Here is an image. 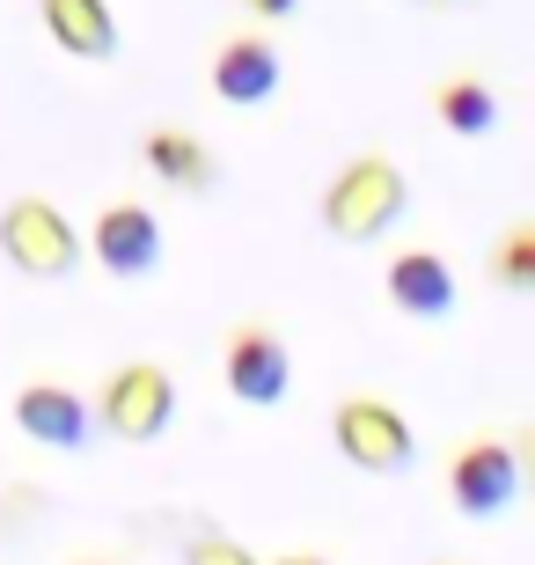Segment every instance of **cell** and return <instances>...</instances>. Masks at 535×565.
Segmentation results:
<instances>
[{
  "mask_svg": "<svg viewBox=\"0 0 535 565\" xmlns=\"http://www.w3.org/2000/svg\"><path fill=\"white\" fill-rule=\"evenodd\" d=\"M184 565H257L243 544H227V536H199V544L184 551Z\"/></svg>",
  "mask_w": 535,
  "mask_h": 565,
  "instance_id": "obj_15",
  "label": "cell"
},
{
  "mask_svg": "<svg viewBox=\"0 0 535 565\" xmlns=\"http://www.w3.org/2000/svg\"><path fill=\"white\" fill-rule=\"evenodd\" d=\"M382 287H389V301L404 316H418V323H440V316H454V273L440 250H396L389 273H382Z\"/></svg>",
  "mask_w": 535,
  "mask_h": 565,
  "instance_id": "obj_10",
  "label": "cell"
},
{
  "mask_svg": "<svg viewBox=\"0 0 535 565\" xmlns=\"http://www.w3.org/2000/svg\"><path fill=\"white\" fill-rule=\"evenodd\" d=\"M74 565H110V558H74Z\"/></svg>",
  "mask_w": 535,
  "mask_h": 565,
  "instance_id": "obj_18",
  "label": "cell"
},
{
  "mask_svg": "<svg viewBox=\"0 0 535 565\" xmlns=\"http://www.w3.org/2000/svg\"><path fill=\"white\" fill-rule=\"evenodd\" d=\"M15 426L38 448H88V434H96V419H88V404L66 390V382H22L15 390Z\"/></svg>",
  "mask_w": 535,
  "mask_h": 565,
  "instance_id": "obj_9",
  "label": "cell"
},
{
  "mask_svg": "<svg viewBox=\"0 0 535 565\" xmlns=\"http://www.w3.org/2000/svg\"><path fill=\"white\" fill-rule=\"evenodd\" d=\"M221 382H227V397L235 404H279L293 390V353H287V338L265 331V323H235V331L221 338Z\"/></svg>",
  "mask_w": 535,
  "mask_h": 565,
  "instance_id": "obj_6",
  "label": "cell"
},
{
  "mask_svg": "<svg viewBox=\"0 0 535 565\" xmlns=\"http://www.w3.org/2000/svg\"><path fill=\"white\" fill-rule=\"evenodd\" d=\"M243 8H249V15H265V22H287L301 0H243Z\"/></svg>",
  "mask_w": 535,
  "mask_h": 565,
  "instance_id": "obj_16",
  "label": "cell"
},
{
  "mask_svg": "<svg viewBox=\"0 0 535 565\" xmlns=\"http://www.w3.org/2000/svg\"><path fill=\"white\" fill-rule=\"evenodd\" d=\"M147 169H154L162 184H176V191H206L213 184V154L191 140V132H176V126L147 132Z\"/></svg>",
  "mask_w": 535,
  "mask_h": 565,
  "instance_id": "obj_13",
  "label": "cell"
},
{
  "mask_svg": "<svg viewBox=\"0 0 535 565\" xmlns=\"http://www.w3.org/2000/svg\"><path fill=\"white\" fill-rule=\"evenodd\" d=\"M411 206V184H404V169L389 154H352L323 191V228L338 243H374V235H389Z\"/></svg>",
  "mask_w": 535,
  "mask_h": 565,
  "instance_id": "obj_1",
  "label": "cell"
},
{
  "mask_svg": "<svg viewBox=\"0 0 535 565\" xmlns=\"http://www.w3.org/2000/svg\"><path fill=\"white\" fill-rule=\"evenodd\" d=\"M330 440H338V456H345L352 470H367V478H396V470L411 462V419H404L389 397H338Z\"/></svg>",
  "mask_w": 535,
  "mask_h": 565,
  "instance_id": "obj_5",
  "label": "cell"
},
{
  "mask_svg": "<svg viewBox=\"0 0 535 565\" xmlns=\"http://www.w3.org/2000/svg\"><path fill=\"white\" fill-rule=\"evenodd\" d=\"M492 279L506 294L535 287V221H514V228H506V243H499V257H492Z\"/></svg>",
  "mask_w": 535,
  "mask_h": 565,
  "instance_id": "obj_14",
  "label": "cell"
},
{
  "mask_svg": "<svg viewBox=\"0 0 535 565\" xmlns=\"http://www.w3.org/2000/svg\"><path fill=\"white\" fill-rule=\"evenodd\" d=\"M0 257L22 279H66L82 265V235L52 199H15V206H0Z\"/></svg>",
  "mask_w": 535,
  "mask_h": 565,
  "instance_id": "obj_3",
  "label": "cell"
},
{
  "mask_svg": "<svg viewBox=\"0 0 535 565\" xmlns=\"http://www.w3.org/2000/svg\"><path fill=\"white\" fill-rule=\"evenodd\" d=\"M169 412H176V382H169V367H154V360H125V367H110L104 390H96V412H88V419L104 426V434L132 440V448H147V440H162Z\"/></svg>",
  "mask_w": 535,
  "mask_h": 565,
  "instance_id": "obj_2",
  "label": "cell"
},
{
  "mask_svg": "<svg viewBox=\"0 0 535 565\" xmlns=\"http://www.w3.org/2000/svg\"><path fill=\"white\" fill-rule=\"evenodd\" d=\"M271 565H330L323 551H287V558H271Z\"/></svg>",
  "mask_w": 535,
  "mask_h": 565,
  "instance_id": "obj_17",
  "label": "cell"
},
{
  "mask_svg": "<svg viewBox=\"0 0 535 565\" xmlns=\"http://www.w3.org/2000/svg\"><path fill=\"white\" fill-rule=\"evenodd\" d=\"M432 118L454 132V140H484L499 126V96L492 82H477V74H454V82L432 88Z\"/></svg>",
  "mask_w": 535,
  "mask_h": 565,
  "instance_id": "obj_12",
  "label": "cell"
},
{
  "mask_svg": "<svg viewBox=\"0 0 535 565\" xmlns=\"http://www.w3.org/2000/svg\"><path fill=\"white\" fill-rule=\"evenodd\" d=\"M213 96L235 110H257L279 96V44L265 30H235V38L213 52Z\"/></svg>",
  "mask_w": 535,
  "mask_h": 565,
  "instance_id": "obj_8",
  "label": "cell"
},
{
  "mask_svg": "<svg viewBox=\"0 0 535 565\" xmlns=\"http://www.w3.org/2000/svg\"><path fill=\"white\" fill-rule=\"evenodd\" d=\"M82 257H96L110 279H147L154 265H162V221L147 206H104L96 213V228H88V243H82Z\"/></svg>",
  "mask_w": 535,
  "mask_h": 565,
  "instance_id": "obj_7",
  "label": "cell"
},
{
  "mask_svg": "<svg viewBox=\"0 0 535 565\" xmlns=\"http://www.w3.org/2000/svg\"><path fill=\"white\" fill-rule=\"evenodd\" d=\"M44 38L60 44L66 60H110L118 52V15L110 0H38Z\"/></svg>",
  "mask_w": 535,
  "mask_h": 565,
  "instance_id": "obj_11",
  "label": "cell"
},
{
  "mask_svg": "<svg viewBox=\"0 0 535 565\" xmlns=\"http://www.w3.org/2000/svg\"><path fill=\"white\" fill-rule=\"evenodd\" d=\"M432 565H448V558H432Z\"/></svg>",
  "mask_w": 535,
  "mask_h": 565,
  "instance_id": "obj_19",
  "label": "cell"
},
{
  "mask_svg": "<svg viewBox=\"0 0 535 565\" xmlns=\"http://www.w3.org/2000/svg\"><path fill=\"white\" fill-rule=\"evenodd\" d=\"M448 500L462 522H499L521 500V448L499 434H477L448 456Z\"/></svg>",
  "mask_w": 535,
  "mask_h": 565,
  "instance_id": "obj_4",
  "label": "cell"
}]
</instances>
